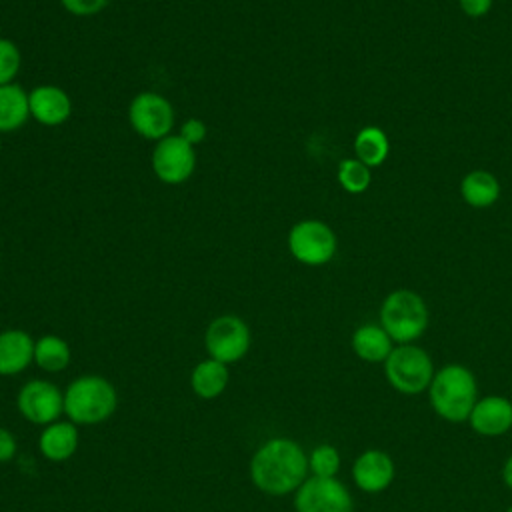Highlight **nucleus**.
<instances>
[{"label": "nucleus", "instance_id": "obj_1", "mask_svg": "<svg viewBox=\"0 0 512 512\" xmlns=\"http://www.w3.org/2000/svg\"><path fill=\"white\" fill-rule=\"evenodd\" d=\"M308 474V454L292 438L278 436L266 440L250 460V480L268 496L296 492Z\"/></svg>", "mask_w": 512, "mask_h": 512}, {"label": "nucleus", "instance_id": "obj_2", "mask_svg": "<svg viewBox=\"0 0 512 512\" xmlns=\"http://www.w3.org/2000/svg\"><path fill=\"white\" fill-rule=\"evenodd\" d=\"M428 400L442 420L454 424L466 422L478 400L474 372L456 362L438 368L428 386Z\"/></svg>", "mask_w": 512, "mask_h": 512}, {"label": "nucleus", "instance_id": "obj_3", "mask_svg": "<svg viewBox=\"0 0 512 512\" xmlns=\"http://www.w3.org/2000/svg\"><path fill=\"white\" fill-rule=\"evenodd\" d=\"M118 408L114 384L98 374L74 378L64 390V414L76 426H94L106 422Z\"/></svg>", "mask_w": 512, "mask_h": 512}, {"label": "nucleus", "instance_id": "obj_4", "mask_svg": "<svg viewBox=\"0 0 512 512\" xmlns=\"http://www.w3.org/2000/svg\"><path fill=\"white\" fill-rule=\"evenodd\" d=\"M428 320V306L414 290L398 288L382 300L380 326L394 344H414L426 332Z\"/></svg>", "mask_w": 512, "mask_h": 512}, {"label": "nucleus", "instance_id": "obj_5", "mask_svg": "<svg viewBox=\"0 0 512 512\" xmlns=\"http://www.w3.org/2000/svg\"><path fill=\"white\" fill-rule=\"evenodd\" d=\"M434 362L430 354L416 344H398L384 360L388 384L400 394H420L428 390L434 378Z\"/></svg>", "mask_w": 512, "mask_h": 512}, {"label": "nucleus", "instance_id": "obj_6", "mask_svg": "<svg viewBox=\"0 0 512 512\" xmlns=\"http://www.w3.org/2000/svg\"><path fill=\"white\" fill-rule=\"evenodd\" d=\"M336 248V234L322 220H300L288 232V250L300 264L324 266L334 258Z\"/></svg>", "mask_w": 512, "mask_h": 512}, {"label": "nucleus", "instance_id": "obj_7", "mask_svg": "<svg viewBox=\"0 0 512 512\" xmlns=\"http://www.w3.org/2000/svg\"><path fill=\"white\" fill-rule=\"evenodd\" d=\"M250 342L252 336L248 324L234 314H222L214 318L204 334L208 358L224 364H234L242 360L250 350Z\"/></svg>", "mask_w": 512, "mask_h": 512}, {"label": "nucleus", "instance_id": "obj_8", "mask_svg": "<svg viewBox=\"0 0 512 512\" xmlns=\"http://www.w3.org/2000/svg\"><path fill=\"white\" fill-rule=\"evenodd\" d=\"M296 512H352L354 500L346 484L334 478L308 476L294 492Z\"/></svg>", "mask_w": 512, "mask_h": 512}, {"label": "nucleus", "instance_id": "obj_9", "mask_svg": "<svg viewBox=\"0 0 512 512\" xmlns=\"http://www.w3.org/2000/svg\"><path fill=\"white\" fill-rule=\"evenodd\" d=\"M16 408L24 420L48 426L64 414V392L50 380H28L16 394Z\"/></svg>", "mask_w": 512, "mask_h": 512}, {"label": "nucleus", "instance_id": "obj_10", "mask_svg": "<svg viewBox=\"0 0 512 512\" xmlns=\"http://www.w3.org/2000/svg\"><path fill=\"white\" fill-rule=\"evenodd\" d=\"M130 126L146 140H162L170 136L174 126L172 104L156 92H140L128 108Z\"/></svg>", "mask_w": 512, "mask_h": 512}, {"label": "nucleus", "instance_id": "obj_11", "mask_svg": "<svg viewBox=\"0 0 512 512\" xmlns=\"http://www.w3.org/2000/svg\"><path fill=\"white\" fill-rule=\"evenodd\" d=\"M196 168L194 146L188 144L180 134L158 140L152 152V170L164 184L186 182Z\"/></svg>", "mask_w": 512, "mask_h": 512}, {"label": "nucleus", "instance_id": "obj_12", "mask_svg": "<svg viewBox=\"0 0 512 512\" xmlns=\"http://www.w3.org/2000/svg\"><path fill=\"white\" fill-rule=\"evenodd\" d=\"M396 476L394 460L378 448H368L358 454L352 464L354 484L368 494H376L386 490Z\"/></svg>", "mask_w": 512, "mask_h": 512}, {"label": "nucleus", "instance_id": "obj_13", "mask_svg": "<svg viewBox=\"0 0 512 512\" xmlns=\"http://www.w3.org/2000/svg\"><path fill=\"white\" fill-rule=\"evenodd\" d=\"M468 422L472 430L486 438H496L512 428V402L506 396L490 394L478 398Z\"/></svg>", "mask_w": 512, "mask_h": 512}, {"label": "nucleus", "instance_id": "obj_14", "mask_svg": "<svg viewBox=\"0 0 512 512\" xmlns=\"http://www.w3.org/2000/svg\"><path fill=\"white\" fill-rule=\"evenodd\" d=\"M30 116L44 126H60L72 114V100L70 96L52 84L36 86L28 94Z\"/></svg>", "mask_w": 512, "mask_h": 512}, {"label": "nucleus", "instance_id": "obj_15", "mask_svg": "<svg viewBox=\"0 0 512 512\" xmlns=\"http://www.w3.org/2000/svg\"><path fill=\"white\" fill-rule=\"evenodd\" d=\"M32 336L20 328L0 332V376H16L34 362Z\"/></svg>", "mask_w": 512, "mask_h": 512}, {"label": "nucleus", "instance_id": "obj_16", "mask_svg": "<svg viewBox=\"0 0 512 512\" xmlns=\"http://www.w3.org/2000/svg\"><path fill=\"white\" fill-rule=\"evenodd\" d=\"M78 426L70 420H56L42 426L38 436V450L50 462H66L78 450Z\"/></svg>", "mask_w": 512, "mask_h": 512}, {"label": "nucleus", "instance_id": "obj_17", "mask_svg": "<svg viewBox=\"0 0 512 512\" xmlns=\"http://www.w3.org/2000/svg\"><path fill=\"white\" fill-rule=\"evenodd\" d=\"M354 354L370 364L384 362L394 350V340L380 324H362L350 338Z\"/></svg>", "mask_w": 512, "mask_h": 512}, {"label": "nucleus", "instance_id": "obj_18", "mask_svg": "<svg viewBox=\"0 0 512 512\" xmlns=\"http://www.w3.org/2000/svg\"><path fill=\"white\" fill-rule=\"evenodd\" d=\"M228 382H230L228 364L218 362L214 358H206L198 362L190 374L192 392L202 400L218 398L226 390Z\"/></svg>", "mask_w": 512, "mask_h": 512}, {"label": "nucleus", "instance_id": "obj_19", "mask_svg": "<svg viewBox=\"0 0 512 512\" xmlns=\"http://www.w3.org/2000/svg\"><path fill=\"white\" fill-rule=\"evenodd\" d=\"M460 196L472 208H488L500 198V182L488 170H470L460 182Z\"/></svg>", "mask_w": 512, "mask_h": 512}, {"label": "nucleus", "instance_id": "obj_20", "mask_svg": "<svg viewBox=\"0 0 512 512\" xmlns=\"http://www.w3.org/2000/svg\"><path fill=\"white\" fill-rule=\"evenodd\" d=\"M30 116L28 94L18 84L0 86V132L18 130Z\"/></svg>", "mask_w": 512, "mask_h": 512}, {"label": "nucleus", "instance_id": "obj_21", "mask_svg": "<svg viewBox=\"0 0 512 512\" xmlns=\"http://www.w3.org/2000/svg\"><path fill=\"white\" fill-rule=\"evenodd\" d=\"M354 154L370 170L384 164L390 154V142L386 132L378 126H364L362 130H358V134L354 136Z\"/></svg>", "mask_w": 512, "mask_h": 512}, {"label": "nucleus", "instance_id": "obj_22", "mask_svg": "<svg viewBox=\"0 0 512 512\" xmlns=\"http://www.w3.org/2000/svg\"><path fill=\"white\" fill-rule=\"evenodd\" d=\"M72 360L70 344L56 336V334H44L34 342V362L44 372H62L68 368Z\"/></svg>", "mask_w": 512, "mask_h": 512}, {"label": "nucleus", "instance_id": "obj_23", "mask_svg": "<svg viewBox=\"0 0 512 512\" xmlns=\"http://www.w3.org/2000/svg\"><path fill=\"white\" fill-rule=\"evenodd\" d=\"M336 178L346 192L362 194L368 190L372 182V170L366 164H362L358 158H344L338 164Z\"/></svg>", "mask_w": 512, "mask_h": 512}, {"label": "nucleus", "instance_id": "obj_24", "mask_svg": "<svg viewBox=\"0 0 512 512\" xmlns=\"http://www.w3.org/2000/svg\"><path fill=\"white\" fill-rule=\"evenodd\" d=\"M310 476L334 478L340 470V452L332 444H318L308 454Z\"/></svg>", "mask_w": 512, "mask_h": 512}, {"label": "nucleus", "instance_id": "obj_25", "mask_svg": "<svg viewBox=\"0 0 512 512\" xmlns=\"http://www.w3.org/2000/svg\"><path fill=\"white\" fill-rule=\"evenodd\" d=\"M20 66L22 56L18 46L8 38H0V86L12 84V80L20 72Z\"/></svg>", "mask_w": 512, "mask_h": 512}, {"label": "nucleus", "instance_id": "obj_26", "mask_svg": "<svg viewBox=\"0 0 512 512\" xmlns=\"http://www.w3.org/2000/svg\"><path fill=\"white\" fill-rule=\"evenodd\" d=\"M64 10L74 16H94L102 12L110 0H60Z\"/></svg>", "mask_w": 512, "mask_h": 512}, {"label": "nucleus", "instance_id": "obj_27", "mask_svg": "<svg viewBox=\"0 0 512 512\" xmlns=\"http://www.w3.org/2000/svg\"><path fill=\"white\" fill-rule=\"evenodd\" d=\"M180 136L188 142V144H198L206 138V126L202 120L198 118H188L184 124H182V130H180Z\"/></svg>", "mask_w": 512, "mask_h": 512}, {"label": "nucleus", "instance_id": "obj_28", "mask_svg": "<svg viewBox=\"0 0 512 512\" xmlns=\"http://www.w3.org/2000/svg\"><path fill=\"white\" fill-rule=\"evenodd\" d=\"M492 2L494 0H458V6L460 10L470 16V18H480V16H486L492 8Z\"/></svg>", "mask_w": 512, "mask_h": 512}, {"label": "nucleus", "instance_id": "obj_29", "mask_svg": "<svg viewBox=\"0 0 512 512\" xmlns=\"http://www.w3.org/2000/svg\"><path fill=\"white\" fill-rule=\"evenodd\" d=\"M16 450H18V444L14 434L6 428H0V464L10 462L16 456Z\"/></svg>", "mask_w": 512, "mask_h": 512}, {"label": "nucleus", "instance_id": "obj_30", "mask_svg": "<svg viewBox=\"0 0 512 512\" xmlns=\"http://www.w3.org/2000/svg\"><path fill=\"white\" fill-rule=\"evenodd\" d=\"M502 480L512 490V454L506 458V462L502 466Z\"/></svg>", "mask_w": 512, "mask_h": 512}, {"label": "nucleus", "instance_id": "obj_31", "mask_svg": "<svg viewBox=\"0 0 512 512\" xmlns=\"http://www.w3.org/2000/svg\"><path fill=\"white\" fill-rule=\"evenodd\" d=\"M506 512H512V506H508V510Z\"/></svg>", "mask_w": 512, "mask_h": 512}, {"label": "nucleus", "instance_id": "obj_32", "mask_svg": "<svg viewBox=\"0 0 512 512\" xmlns=\"http://www.w3.org/2000/svg\"><path fill=\"white\" fill-rule=\"evenodd\" d=\"M0 148H2V140H0Z\"/></svg>", "mask_w": 512, "mask_h": 512}]
</instances>
